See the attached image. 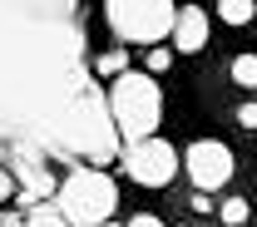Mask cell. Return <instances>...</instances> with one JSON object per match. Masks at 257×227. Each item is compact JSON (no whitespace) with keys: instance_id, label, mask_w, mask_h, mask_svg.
<instances>
[{"instance_id":"obj_16","label":"cell","mask_w":257,"mask_h":227,"mask_svg":"<svg viewBox=\"0 0 257 227\" xmlns=\"http://www.w3.org/2000/svg\"><path fill=\"white\" fill-rule=\"evenodd\" d=\"M188 207H193V212H213V197H208V193H203V188H198V193H193V202H188Z\"/></svg>"},{"instance_id":"obj_1","label":"cell","mask_w":257,"mask_h":227,"mask_svg":"<svg viewBox=\"0 0 257 227\" xmlns=\"http://www.w3.org/2000/svg\"><path fill=\"white\" fill-rule=\"evenodd\" d=\"M79 25V0H0V168L119 158L109 99Z\"/></svg>"},{"instance_id":"obj_9","label":"cell","mask_w":257,"mask_h":227,"mask_svg":"<svg viewBox=\"0 0 257 227\" xmlns=\"http://www.w3.org/2000/svg\"><path fill=\"white\" fill-rule=\"evenodd\" d=\"M252 10H257V0H218L223 25H252Z\"/></svg>"},{"instance_id":"obj_2","label":"cell","mask_w":257,"mask_h":227,"mask_svg":"<svg viewBox=\"0 0 257 227\" xmlns=\"http://www.w3.org/2000/svg\"><path fill=\"white\" fill-rule=\"evenodd\" d=\"M109 114H114V129L124 143L134 138H149L163 124V89L154 74L144 69H124L109 79Z\"/></svg>"},{"instance_id":"obj_6","label":"cell","mask_w":257,"mask_h":227,"mask_svg":"<svg viewBox=\"0 0 257 227\" xmlns=\"http://www.w3.org/2000/svg\"><path fill=\"white\" fill-rule=\"evenodd\" d=\"M183 168H188L193 188L218 193L227 178H232L237 158H232V148H227V143H218V138H198V143H188V153H183Z\"/></svg>"},{"instance_id":"obj_7","label":"cell","mask_w":257,"mask_h":227,"mask_svg":"<svg viewBox=\"0 0 257 227\" xmlns=\"http://www.w3.org/2000/svg\"><path fill=\"white\" fill-rule=\"evenodd\" d=\"M173 50H183V55H198L203 45H208V10H198V5H183L178 15H173Z\"/></svg>"},{"instance_id":"obj_3","label":"cell","mask_w":257,"mask_h":227,"mask_svg":"<svg viewBox=\"0 0 257 227\" xmlns=\"http://www.w3.org/2000/svg\"><path fill=\"white\" fill-rule=\"evenodd\" d=\"M50 202L64 212L69 227H99L104 217H114V207H119V183H114L104 168L79 163L74 173L60 178V188H55Z\"/></svg>"},{"instance_id":"obj_14","label":"cell","mask_w":257,"mask_h":227,"mask_svg":"<svg viewBox=\"0 0 257 227\" xmlns=\"http://www.w3.org/2000/svg\"><path fill=\"white\" fill-rule=\"evenodd\" d=\"M15 193H20V183H15V173H10V168H0V202H10Z\"/></svg>"},{"instance_id":"obj_13","label":"cell","mask_w":257,"mask_h":227,"mask_svg":"<svg viewBox=\"0 0 257 227\" xmlns=\"http://www.w3.org/2000/svg\"><path fill=\"white\" fill-rule=\"evenodd\" d=\"M144 65H149V74H163V69L173 65V50H149V60H144Z\"/></svg>"},{"instance_id":"obj_4","label":"cell","mask_w":257,"mask_h":227,"mask_svg":"<svg viewBox=\"0 0 257 227\" xmlns=\"http://www.w3.org/2000/svg\"><path fill=\"white\" fill-rule=\"evenodd\" d=\"M109 30L128 45H159L173 30V0H104Z\"/></svg>"},{"instance_id":"obj_5","label":"cell","mask_w":257,"mask_h":227,"mask_svg":"<svg viewBox=\"0 0 257 227\" xmlns=\"http://www.w3.org/2000/svg\"><path fill=\"white\" fill-rule=\"evenodd\" d=\"M119 168H124L139 188H168L173 173H178V153H173L168 138L149 133V138H134V143L119 148Z\"/></svg>"},{"instance_id":"obj_18","label":"cell","mask_w":257,"mask_h":227,"mask_svg":"<svg viewBox=\"0 0 257 227\" xmlns=\"http://www.w3.org/2000/svg\"><path fill=\"white\" fill-rule=\"evenodd\" d=\"M0 227H25V217H15V212H5V217H0Z\"/></svg>"},{"instance_id":"obj_19","label":"cell","mask_w":257,"mask_h":227,"mask_svg":"<svg viewBox=\"0 0 257 227\" xmlns=\"http://www.w3.org/2000/svg\"><path fill=\"white\" fill-rule=\"evenodd\" d=\"M99 227H119V222H109V217H104V222H99Z\"/></svg>"},{"instance_id":"obj_15","label":"cell","mask_w":257,"mask_h":227,"mask_svg":"<svg viewBox=\"0 0 257 227\" xmlns=\"http://www.w3.org/2000/svg\"><path fill=\"white\" fill-rule=\"evenodd\" d=\"M237 124H242V129H257V99H252V104H242V109H237Z\"/></svg>"},{"instance_id":"obj_11","label":"cell","mask_w":257,"mask_h":227,"mask_svg":"<svg viewBox=\"0 0 257 227\" xmlns=\"http://www.w3.org/2000/svg\"><path fill=\"white\" fill-rule=\"evenodd\" d=\"M227 227H242L247 222V197H223V207H213Z\"/></svg>"},{"instance_id":"obj_10","label":"cell","mask_w":257,"mask_h":227,"mask_svg":"<svg viewBox=\"0 0 257 227\" xmlns=\"http://www.w3.org/2000/svg\"><path fill=\"white\" fill-rule=\"evenodd\" d=\"M25 227H69V222H64V212L55 207V202H30V217H25Z\"/></svg>"},{"instance_id":"obj_17","label":"cell","mask_w":257,"mask_h":227,"mask_svg":"<svg viewBox=\"0 0 257 227\" xmlns=\"http://www.w3.org/2000/svg\"><path fill=\"white\" fill-rule=\"evenodd\" d=\"M124 227H163L159 217H149V212H139V217H134V222H124Z\"/></svg>"},{"instance_id":"obj_8","label":"cell","mask_w":257,"mask_h":227,"mask_svg":"<svg viewBox=\"0 0 257 227\" xmlns=\"http://www.w3.org/2000/svg\"><path fill=\"white\" fill-rule=\"evenodd\" d=\"M89 65H94L99 79H114V74H124V69H128V50H104V55H94Z\"/></svg>"},{"instance_id":"obj_12","label":"cell","mask_w":257,"mask_h":227,"mask_svg":"<svg viewBox=\"0 0 257 227\" xmlns=\"http://www.w3.org/2000/svg\"><path fill=\"white\" fill-rule=\"evenodd\" d=\"M232 79H237L242 89H257V55H237V60H232Z\"/></svg>"},{"instance_id":"obj_20","label":"cell","mask_w":257,"mask_h":227,"mask_svg":"<svg viewBox=\"0 0 257 227\" xmlns=\"http://www.w3.org/2000/svg\"><path fill=\"white\" fill-rule=\"evenodd\" d=\"M178 227H188V222H178Z\"/></svg>"}]
</instances>
